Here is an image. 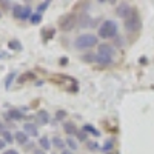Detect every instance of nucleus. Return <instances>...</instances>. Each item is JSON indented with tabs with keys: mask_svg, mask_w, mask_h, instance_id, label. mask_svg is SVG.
Wrapping results in <instances>:
<instances>
[{
	"mask_svg": "<svg viewBox=\"0 0 154 154\" xmlns=\"http://www.w3.org/2000/svg\"><path fill=\"white\" fill-rule=\"evenodd\" d=\"M99 35L102 38H111L117 35V23L114 20H105L99 28Z\"/></svg>",
	"mask_w": 154,
	"mask_h": 154,
	"instance_id": "obj_1",
	"label": "nucleus"
},
{
	"mask_svg": "<svg viewBox=\"0 0 154 154\" xmlns=\"http://www.w3.org/2000/svg\"><path fill=\"white\" fill-rule=\"evenodd\" d=\"M96 45H97V37L94 34H82L75 38V48H79V49L93 48Z\"/></svg>",
	"mask_w": 154,
	"mask_h": 154,
	"instance_id": "obj_2",
	"label": "nucleus"
},
{
	"mask_svg": "<svg viewBox=\"0 0 154 154\" xmlns=\"http://www.w3.org/2000/svg\"><path fill=\"white\" fill-rule=\"evenodd\" d=\"M125 29L128 32H137L140 29V26H142V22H140V16H139V12L137 11H133V14L125 19Z\"/></svg>",
	"mask_w": 154,
	"mask_h": 154,
	"instance_id": "obj_3",
	"label": "nucleus"
},
{
	"mask_svg": "<svg viewBox=\"0 0 154 154\" xmlns=\"http://www.w3.org/2000/svg\"><path fill=\"white\" fill-rule=\"evenodd\" d=\"M75 23H77V17L74 14H66L59 20V26L63 32H69L75 26Z\"/></svg>",
	"mask_w": 154,
	"mask_h": 154,
	"instance_id": "obj_4",
	"label": "nucleus"
},
{
	"mask_svg": "<svg viewBox=\"0 0 154 154\" xmlns=\"http://www.w3.org/2000/svg\"><path fill=\"white\" fill-rule=\"evenodd\" d=\"M133 8H131V5L130 3H120L117 8H116V12H117V16L119 17H122V19H128L131 14H133Z\"/></svg>",
	"mask_w": 154,
	"mask_h": 154,
	"instance_id": "obj_5",
	"label": "nucleus"
},
{
	"mask_svg": "<svg viewBox=\"0 0 154 154\" xmlns=\"http://www.w3.org/2000/svg\"><path fill=\"white\" fill-rule=\"evenodd\" d=\"M97 49H99V54H102V56H106V57H111V59L114 56V48L108 43H100L97 46Z\"/></svg>",
	"mask_w": 154,
	"mask_h": 154,
	"instance_id": "obj_6",
	"label": "nucleus"
},
{
	"mask_svg": "<svg viewBox=\"0 0 154 154\" xmlns=\"http://www.w3.org/2000/svg\"><path fill=\"white\" fill-rule=\"evenodd\" d=\"M35 120H37L38 125H46V123L49 122V114H48V111H45V109L37 111V114H35Z\"/></svg>",
	"mask_w": 154,
	"mask_h": 154,
	"instance_id": "obj_7",
	"label": "nucleus"
},
{
	"mask_svg": "<svg viewBox=\"0 0 154 154\" xmlns=\"http://www.w3.org/2000/svg\"><path fill=\"white\" fill-rule=\"evenodd\" d=\"M23 130H25V133H26L28 136H32V137H37V136H38L37 125H34V123H25Z\"/></svg>",
	"mask_w": 154,
	"mask_h": 154,
	"instance_id": "obj_8",
	"label": "nucleus"
},
{
	"mask_svg": "<svg viewBox=\"0 0 154 154\" xmlns=\"http://www.w3.org/2000/svg\"><path fill=\"white\" fill-rule=\"evenodd\" d=\"M6 117L11 119V120H22V119H23V114H22V111L12 108V109H9V111L6 112Z\"/></svg>",
	"mask_w": 154,
	"mask_h": 154,
	"instance_id": "obj_9",
	"label": "nucleus"
},
{
	"mask_svg": "<svg viewBox=\"0 0 154 154\" xmlns=\"http://www.w3.org/2000/svg\"><path fill=\"white\" fill-rule=\"evenodd\" d=\"M14 140L17 143H20V145H25L28 142V134L25 133V131H17L16 134H14Z\"/></svg>",
	"mask_w": 154,
	"mask_h": 154,
	"instance_id": "obj_10",
	"label": "nucleus"
},
{
	"mask_svg": "<svg viewBox=\"0 0 154 154\" xmlns=\"http://www.w3.org/2000/svg\"><path fill=\"white\" fill-rule=\"evenodd\" d=\"M96 62L102 66H106V65H111L112 63V59L106 57V56H102V54H96Z\"/></svg>",
	"mask_w": 154,
	"mask_h": 154,
	"instance_id": "obj_11",
	"label": "nucleus"
},
{
	"mask_svg": "<svg viewBox=\"0 0 154 154\" xmlns=\"http://www.w3.org/2000/svg\"><path fill=\"white\" fill-rule=\"evenodd\" d=\"M63 130H65V133L69 134V136L77 133V128H75V125L72 122H65V123H63Z\"/></svg>",
	"mask_w": 154,
	"mask_h": 154,
	"instance_id": "obj_12",
	"label": "nucleus"
},
{
	"mask_svg": "<svg viewBox=\"0 0 154 154\" xmlns=\"http://www.w3.org/2000/svg\"><path fill=\"white\" fill-rule=\"evenodd\" d=\"M31 16H32V12H31V6H29V5L23 6V11H22L20 20H28V19H31Z\"/></svg>",
	"mask_w": 154,
	"mask_h": 154,
	"instance_id": "obj_13",
	"label": "nucleus"
},
{
	"mask_svg": "<svg viewBox=\"0 0 154 154\" xmlns=\"http://www.w3.org/2000/svg\"><path fill=\"white\" fill-rule=\"evenodd\" d=\"M38 145H40L43 149H49L51 148V142H49V139L48 137H40V140H38Z\"/></svg>",
	"mask_w": 154,
	"mask_h": 154,
	"instance_id": "obj_14",
	"label": "nucleus"
},
{
	"mask_svg": "<svg viewBox=\"0 0 154 154\" xmlns=\"http://www.w3.org/2000/svg\"><path fill=\"white\" fill-rule=\"evenodd\" d=\"M22 11H23V6L22 5H14V6H12V16H14L16 19H20Z\"/></svg>",
	"mask_w": 154,
	"mask_h": 154,
	"instance_id": "obj_15",
	"label": "nucleus"
},
{
	"mask_svg": "<svg viewBox=\"0 0 154 154\" xmlns=\"http://www.w3.org/2000/svg\"><path fill=\"white\" fill-rule=\"evenodd\" d=\"M14 79H16V72L12 71V72H9V74L6 75V79H5V88H9L11 83L14 82Z\"/></svg>",
	"mask_w": 154,
	"mask_h": 154,
	"instance_id": "obj_16",
	"label": "nucleus"
},
{
	"mask_svg": "<svg viewBox=\"0 0 154 154\" xmlns=\"http://www.w3.org/2000/svg\"><path fill=\"white\" fill-rule=\"evenodd\" d=\"M83 131H85V133H91V134H94L96 137H97V136H100V133L96 130V128H94L93 125H85V126H83Z\"/></svg>",
	"mask_w": 154,
	"mask_h": 154,
	"instance_id": "obj_17",
	"label": "nucleus"
},
{
	"mask_svg": "<svg viewBox=\"0 0 154 154\" xmlns=\"http://www.w3.org/2000/svg\"><path fill=\"white\" fill-rule=\"evenodd\" d=\"M29 22H31L32 25H38V23L42 22V14H38V12L32 14V16H31V19H29Z\"/></svg>",
	"mask_w": 154,
	"mask_h": 154,
	"instance_id": "obj_18",
	"label": "nucleus"
},
{
	"mask_svg": "<svg viewBox=\"0 0 154 154\" xmlns=\"http://www.w3.org/2000/svg\"><path fill=\"white\" fill-rule=\"evenodd\" d=\"M8 46H9L11 49H14V51H20V49H22V45H20L19 40H11V42L8 43Z\"/></svg>",
	"mask_w": 154,
	"mask_h": 154,
	"instance_id": "obj_19",
	"label": "nucleus"
},
{
	"mask_svg": "<svg viewBox=\"0 0 154 154\" xmlns=\"http://www.w3.org/2000/svg\"><path fill=\"white\" fill-rule=\"evenodd\" d=\"M2 134H3V140H5L6 143H12V140H14V136H12L9 131H6V130H5Z\"/></svg>",
	"mask_w": 154,
	"mask_h": 154,
	"instance_id": "obj_20",
	"label": "nucleus"
},
{
	"mask_svg": "<svg viewBox=\"0 0 154 154\" xmlns=\"http://www.w3.org/2000/svg\"><path fill=\"white\" fill-rule=\"evenodd\" d=\"M79 23H80V26L86 28V26H91V25H93V20H89V17H82L79 20Z\"/></svg>",
	"mask_w": 154,
	"mask_h": 154,
	"instance_id": "obj_21",
	"label": "nucleus"
},
{
	"mask_svg": "<svg viewBox=\"0 0 154 154\" xmlns=\"http://www.w3.org/2000/svg\"><path fill=\"white\" fill-rule=\"evenodd\" d=\"M65 143H66L71 149H77V142H75V140H74L72 137H68V139L65 140Z\"/></svg>",
	"mask_w": 154,
	"mask_h": 154,
	"instance_id": "obj_22",
	"label": "nucleus"
},
{
	"mask_svg": "<svg viewBox=\"0 0 154 154\" xmlns=\"http://www.w3.org/2000/svg\"><path fill=\"white\" fill-rule=\"evenodd\" d=\"M53 145L57 146V148H63V146H65V142H63L60 137H54L53 139Z\"/></svg>",
	"mask_w": 154,
	"mask_h": 154,
	"instance_id": "obj_23",
	"label": "nucleus"
},
{
	"mask_svg": "<svg viewBox=\"0 0 154 154\" xmlns=\"http://www.w3.org/2000/svg\"><path fill=\"white\" fill-rule=\"evenodd\" d=\"M85 62H96V54H93V53H89V54H83V57H82Z\"/></svg>",
	"mask_w": 154,
	"mask_h": 154,
	"instance_id": "obj_24",
	"label": "nucleus"
},
{
	"mask_svg": "<svg viewBox=\"0 0 154 154\" xmlns=\"http://www.w3.org/2000/svg\"><path fill=\"white\" fill-rule=\"evenodd\" d=\"M48 6H49V2H42L40 5L37 6V12H38V14H42V12H43Z\"/></svg>",
	"mask_w": 154,
	"mask_h": 154,
	"instance_id": "obj_25",
	"label": "nucleus"
},
{
	"mask_svg": "<svg viewBox=\"0 0 154 154\" xmlns=\"http://www.w3.org/2000/svg\"><path fill=\"white\" fill-rule=\"evenodd\" d=\"M43 38L45 40H48L49 37H54V29H43Z\"/></svg>",
	"mask_w": 154,
	"mask_h": 154,
	"instance_id": "obj_26",
	"label": "nucleus"
},
{
	"mask_svg": "<svg viewBox=\"0 0 154 154\" xmlns=\"http://www.w3.org/2000/svg\"><path fill=\"white\" fill-rule=\"evenodd\" d=\"M56 117H57L59 120H62L63 117H66V111H63V109H59V111L56 112Z\"/></svg>",
	"mask_w": 154,
	"mask_h": 154,
	"instance_id": "obj_27",
	"label": "nucleus"
},
{
	"mask_svg": "<svg viewBox=\"0 0 154 154\" xmlns=\"http://www.w3.org/2000/svg\"><path fill=\"white\" fill-rule=\"evenodd\" d=\"M75 134H77V139H80L82 142H83V140H86V134H85V131H83V130H80V131H77Z\"/></svg>",
	"mask_w": 154,
	"mask_h": 154,
	"instance_id": "obj_28",
	"label": "nucleus"
},
{
	"mask_svg": "<svg viewBox=\"0 0 154 154\" xmlns=\"http://www.w3.org/2000/svg\"><path fill=\"white\" fill-rule=\"evenodd\" d=\"M111 146H112V140H108V142H106L103 146H102V149H105V151H106V149H109Z\"/></svg>",
	"mask_w": 154,
	"mask_h": 154,
	"instance_id": "obj_29",
	"label": "nucleus"
},
{
	"mask_svg": "<svg viewBox=\"0 0 154 154\" xmlns=\"http://www.w3.org/2000/svg\"><path fill=\"white\" fill-rule=\"evenodd\" d=\"M86 146H88V148H91V149H96V148H97V145H96L94 142H88Z\"/></svg>",
	"mask_w": 154,
	"mask_h": 154,
	"instance_id": "obj_30",
	"label": "nucleus"
},
{
	"mask_svg": "<svg viewBox=\"0 0 154 154\" xmlns=\"http://www.w3.org/2000/svg\"><path fill=\"white\" fill-rule=\"evenodd\" d=\"M3 154H19V152H17L16 149H6V151H5Z\"/></svg>",
	"mask_w": 154,
	"mask_h": 154,
	"instance_id": "obj_31",
	"label": "nucleus"
},
{
	"mask_svg": "<svg viewBox=\"0 0 154 154\" xmlns=\"http://www.w3.org/2000/svg\"><path fill=\"white\" fill-rule=\"evenodd\" d=\"M5 145H6V142H5L3 139H0V149H3V148H5Z\"/></svg>",
	"mask_w": 154,
	"mask_h": 154,
	"instance_id": "obj_32",
	"label": "nucleus"
},
{
	"mask_svg": "<svg viewBox=\"0 0 154 154\" xmlns=\"http://www.w3.org/2000/svg\"><path fill=\"white\" fill-rule=\"evenodd\" d=\"M62 154H72V151H69V149H63Z\"/></svg>",
	"mask_w": 154,
	"mask_h": 154,
	"instance_id": "obj_33",
	"label": "nucleus"
},
{
	"mask_svg": "<svg viewBox=\"0 0 154 154\" xmlns=\"http://www.w3.org/2000/svg\"><path fill=\"white\" fill-rule=\"evenodd\" d=\"M34 154H45V152H43L42 149H35V151H34Z\"/></svg>",
	"mask_w": 154,
	"mask_h": 154,
	"instance_id": "obj_34",
	"label": "nucleus"
},
{
	"mask_svg": "<svg viewBox=\"0 0 154 154\" xmlns=\"http://www.w3.org/2000/svg\"><path fill=\"white\" fill-rule=\"evenodd\" d=\"M2 5H3L5 8H8V5H11V3H9V2H2Z\"/></svg>",
	"mask_w": 154,
	"mask_h": 154,
	"instance_id": "obj_35",
	"label": "nucleus"
}]
</instances>
